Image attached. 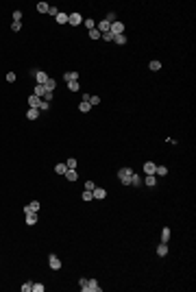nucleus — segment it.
Instances as JSON below:
<instances>
[{
	"label": "nucleus",
	"mask_w": 196,
	"mask_h": 292,
	"mask_svg": "<svg viewBox=\"0 0 196 292\" xmlns=\"http://www.w3.org/2000/svg\"><path fill=\"white\" fill-rule=\"evenodd\" d=\"M48 266H50L53 270H61V259L57 255H50V257H48Z\"/></svg>",
	"instance_id": "nucleus-7"
},
{
	"label": "nucleus",
	"mask_w": 196,
	"mask_h": 292,
	"mask_svg": "<svg viewBox=\"0 0 196 292\" xmlns=\"http://www.w3.org/2000/svg\"><path fill=\"white\" fill-rule=\"evenodd\" d=\"M139 183H142V177L133 172V175H131V185H135V187H139Z\"/></svg>",
	"instance_id": "nucleus-24"
},
{
	"label": "nucleus",
	"mask_w": 196,
	"mask_h": 292,
	"mask_svg": "<svg viewBox=\"0 0 196 292\" xmlns=\"http://www.w3.org/2000/svg\"><path fill=\"white\" fill-rule=\"evenodd\" d=\"M33 77H35V83H37V85H44L48 79H50L44 70H33Z\"/></svg>",
	"instance_id": "nucleus-4"
},
{
	"label": "nucleus",
	"mask_w": 196,
	"mask_h": 292,
	"mask_svg": "<svg viewBox=\"0 0 196 292\" xmlns=\"http://www.w3.org/2000/svg\"><path fill=\"white\" fill-rule=\"evenodd\" d=\"M35 223H37V214H26V225L33 227Z\"/></svg>",
	"instance_id": "nucleus-22"
},
{
	"label": "nucleus",
	"mask_w": 196,
	"mask_h": 292,
	"mask_svg": "<svg viewBox=\"0 0 196 292\" xmlns=\"http://www.w3.org/2000/svg\"><path fill=\"white\" fill-rule=\"evenodd\" d=\"M83 24L87 26V31H92V29H96V22L92 20V18H87V20H83Z\"/></svg>",
	"instance_id": "nucleus-29"
},
{
	"label": "nucleus",
	"mask_w": 196,
	"mask_h": 292,
	"mask_svg": "<svg viewBox=\"0 0 196 292\" xmlns=\"http://www.w3.org/2000/svg\"><path fill=\"white\" fill-rule=\"evenodd\" d=\"M109 29H111V22H107V20H103V22H98V24H96V31L100 33V35L109 33Z\"/></svg>",
	"instance_id": "nucleus-6"
},
{
	"label": "nucleus",
	"mask_w": 196,
	"mask_h": 292,
	"mask_svg": "<svg viewBox=\"0 0 196 292\" xmlns=\"http://www.w3.org/2000/svg\"><path fill=\"white\" fill-rule=\"evenodd\" d=\"M168 175V168L166 166H157L155 168V177H166Z\"/></svg>",
	"instance_id": "nucleus-18"
},
{
	"label": "nucleus",
	"mask_w": 196,
	"mask_h": 292,
	"mask_svg": "<svg viewBox=\"0 0 196 292\" xmlns=\"http://www.w3.org/2000/svg\"><path fill=\"white\" fill-rule=\"evenodd\" d=\"M155 168H157L155 161H146V164H144V172H146V175H155Z\"/></svg>",
	"instance_id": "nucleus-11"
},
{
	"label": "nucleus",
	"mask_w": 196,
	"mask_h": 292,
	"mask_svg": "<svg viewBox=\"0 0 196 292\" xmlns=\"http://www.w3.org/2000/svg\"><path fill=\"white\" fill-rule=\"evenodd\" d=\"M33 94H35V96H39V98H41V96L46 94V87H44V85H35V92H33Z\"/></svg>",
	"instance_id": "nucleus-26"
},
{
	"label": "nucleus",
	"mask_w": 196,
	"mask_h": 292,
	"mask_svg": "<svg viewBox=\"0 0 196 292\" xmlns=\"http://www.w3.org/2000/svg\"><path fill=\"white\" fill-rule=\"evenodd\" d=\"M105 20H107V22H116V13H113V11H109V13H107V18H105Z\"/></svg>",
	"instance_id": "nucleus-43"
},
{
	"label": "nucleus",
	"mask_w": 196,
	"mask_h": 292,
	"mask_svg": "<svg viewBox=\"0 0 196 292\" xmlns=\"http://www.w3.org/2000/svg\"><path fill=\"white\" fill-rule=\"evenodd\" d=\"M37 211H39V201H33L24 207V214H37Z\"/></svg>",
	"instance_id": "nucleus-9"
},
{
	"label": "nucleus",
	"mask_w": 196,
	"mask_h": 292,
	"mask_svg": "<svg viewBox=\"0 0 196 292\" xmlns=\"http://www.w3.org/2000/svg\"><path fill=\"white\" fill-rule=\"evenodd\" d=\"M68 87H70V92H79V89H81L79 81H70V83H68Z\"/></svg>",
	"instance_id": "nucleus-30"
},
{
	"label": "nucleus",
	"mask_w": 196,
	"mask_h": 292,
	"mask_svg": "<svg viewBox=\"0 0 196 292\" xmlns=\"http://www.w3.org/2000/svg\"><path fill=\"white\" fill-rule=\"evenodd\" d=\"M65 170H68L65 164H57V166H55V172H57V175H65Z\"/></svg>",
	"instance_id": "nucleus-31"
},
{
	"label": "nucleus",
	"mask_w": 196,
	"mask_h": 292,
	"mask_svg": "<svg viewBox=\"0 0 196 292\" xmlns=\"http://www.w3.org/2000/svg\"><path fill=\"white\" fill-rule=\"evenodd\" d=\"M113 41H116L118 46H124L129 39H127V35H116V37H113Z\"/></svg>",
	"instance_id": "nucleus-21"
},
{
	"label": "nucleus",
	"mask_w": 196,
	"mask_h": 292,
	"mask_svg": "<svg viewBox=\"0 0 196 292\" xmlns=\"http://www.w3.org/2000/svg\"><path fill=\"white\" fill-rule=\"evenodd\" d=\"M57 13H59L57 7H50V9H48V15H55V18H57Z\"/></svg>",
	"instance_id": "nucleus-44"
},
{
	"label": "nucleus",
	"mask_w": 196,
	"mask_h": 292,
	"mask_svg": "<svg viewBox=\"0 0 196 292\" xmlns=\"http://www.w3.org/2000/svg\"><path fill=\"white\" fill-rule=\"evenodd\" d=\"M46 288L41 286V283H33V292H44Z\"/></svg>",
	"instance_id": "nucleus-40"
},
{
	"label": "nucleus",
	"mask_w": 196,
	"mask_h": 292,
	"mask_svg": "<svg viewBox=\"0 0 196 292\" xmlns=\"http://www.w3.org/2000/svg\"><path fill=\"white\" fill-rule=\"evenodd\" d=\"M81 290H83V292H103V288L98 286V281H96V279H87V283H85V286H81Z\"/></svg>",
	"instance_id": "nucleus-2"
},
{
	"label": "nucleus",
	"mask_w": 196,
	"mask_h": 292,
	"mask_svg": "<svg viewBox=\"0 0 196 292\" xmlns=\"http://www.w3.org/2000/svg\"><path fill=\"white\" fill-rule=\"evenodd\" d=\"M89 37H92V39H100V33H98L96 29H92V31H89Z\"/></svg>",
	"instance_id": "nucleus-37"
},
{
	"label": "nucleus",
	"mask_w": 196,
	"mask_h": 292,
	"mask_svg": "<svg viewBox=\"0 0 196 292\" xmlns=\"http://www.w3.org/2000/svg\"><path fill=\"white\" fill-rule=\"evenodd\" d=\"M109 33L116 37V35H124V24H122V22H111V29H109Z\"/></svg>",
	"instance_id": "nucleus-3"
},
{
	"label": "nucleus",
	"mask_w": 196,
	"mask_h": 292,
	"mask_svg": "<svg viewBox=\"0 0 196 292\" xmlns=\"http://www.w3.org/2000/svg\"><path fill=\"white\" fill-rule=\"evenodd\" d=\"M11 31L20 33V31H22V22H13V24H11Z\"/></svg>",
	"instance_id": "nucleus-35"
},
{
	"label": "nucleus",
	"mask_w": 196,
	"mask_h": 292,
	"mask_svg": "<svg viewBox=\"0 0 196 292\" xmlns=\"http://www.w3.org/2000/svg\"><path fill=\"white\" fill-rule=\"evenodd\" d=\"M48 107H50V103H46V101H41V105H39V111H48Z\"/></svg>",
	"instance_id": "nucleus-42"
},
{
	"label": "nucleus",
	"mask_w": 196,
	"mask_h": 292,
	"mask_svg": "<svg viewBox=\"0 0 196 292\" xmlns=\"http://www.w3.org/2000/svg\"><path fill=\"white\" fill-rule=\"evenodd\" d=\"M148 68H151L153 72H159V70H161V61H157V59H153V61L148 63Z\"/></svg>",
	"instance_id": "nucleus-19"
},
{
	"label": "nucleus",
	"mask_w": 196,
	"mask_h": 292,
	"mask_svg": "<svg viewBox=\"0 0 196 292\" xmlns=\"http://www.w3.org/2000/svg\"><path fill=\"white\" fill-rule=\"evenodd\" d=\"M92 194H94V199H105V196H107V190H105V187H98V185H96V187L92 190Z\"/></svg>",
	"instance_id": "nucleus-10"
},
{
	"label": "nucleus",
	"mask_w": 196,
	"mask_h": 292,
	"mask_svg": "<svg viewBox=\"0 0 196 292\" xmlns=\"http://www.w3.org/2000/svg\"><path fill=\"white\" fill-rule=\"evenodd\" d=\"M94 187H96V183H94V181H85V190H87V192H92Z\"/></svg>",
	"instance_id": "nucleus-39"
},
{
	"label": "nucleus",
	"mask_w": 196,
	"mask_h": 292,
	"mask_svg": "<svg viewBox=\"0 0 196 292\" xmlns=\"http://www.w3.org/2000/svg\"><path fill=\"white\" fill-rule=\"evenodd\" d=\"M157 255H159V257H166V255H168V242H161V244L157 247Z\"/></svg>",
	"instance_id": "nucleus-13"
},
{
	"label": "nucleus",
	"mask_w": 196,
	"mask_h": 292,
	"mask_svg": "<svg viewBox=\"0 0 196 292\" xmlns=\"http://www.w3.org/2000/svg\"><path fill=\"white\" fill-rule=\"evenodd\" d=\"M48 9H50V5H48V2H39V5H37V11H39V13H48Z\"/></svg>",
	"instance_id": "nucleus-25"
},
{
	"label": "nucleus",
	"mask_w": 196,
	"mask_h": 292,
	"mask_svg": "<svg viewBox=\"0 0 196 292\" xmlns=\"http://www.w3.org/2000/svg\"><path fill=\"white\" fill-rule=\"evenodd\" d=\"M76 166H79V161H76L74 157H70V159L65 161V168H68V170H76Z\"/></svg>",
	"instance_id": "nucleus-17"
},
{
	"label": "nucleus",
	"mask_w": 196,
	"mask_h": 292,
	"mask_svg": "<svg viewBox=\"0 0 196 292\" xmlns=\"http://www.w3.org/2000/svg\"><path fill=\"white\" fill-rule=\"evenodd\" d=\"M79 111L87 113V111H92V105H89V103H85V101H81V105H79Z\"/></svg>",
	"instance_id": "nucleus-23"
},
{
	"label": "nucleus",
	"mask_w": 196,
	"mask_h": 292,
	"mask_svg": "<svg viewBox=\"0 0 196 292\" xmlns=\"http://www.w3.org/2000/svg\"><path fill=\"white\" fill-rule=\"evenodd\" d=\"M68 22H70V26H79V24H83V15L81 13H70Z\"/></svg>",
	"instance_id": "nucleus-5"
},
{
	"label": "nucleus",
	"mask_w": 196,
	"mask_h": 292,
	"mask_svg": "<svg viewBox=\"0 0 196 292\" xmlns=\"http://www.w3.org/2000/svg\"><path fill=\"white\" fill-rule=\"evenodd\" d=\"M168 240H170V229L163 227V229H161V242H168Z\"/></svg>",
	"instance_id": "nucleus-28"
},
{
	"label": "nucleus",
	"mask_w": 196,
	"mask_h": 292,
	"mask_svg": "<svg viewBox=\"0 0 196 292\" xmlns=\"http://www.w3.org/2000/svg\"><path fill=\"white\" fill-rule=\"evenodd\" d=\"M100 37H103L105 41H113V35H111V33H105V35H100Z\"/></svg>",
	"instance_id": "nucleus-45"
},
{
	"label": "nucleus",
	"mask_w": 196,
	"mask_h": 292,
	"mask_svg": "<svg viewBox=\"0 0 196 292\" xmlns=\"http://www.w3.org/2000/svg\"><path fill=\"white\" fill-rule=\"evenodd\" d=\"M81 199H83V201H85V203H89V201H94V194H92V192H87V190H85V192H83V196H81Z\"/></svg>",
	"instance_id": "nucleus-33"
},
{
	"label": "nucleus",
	"mask_w": 196,
	"mask_h": 292,
	"mask_svg": "<svg viewBox=\"0 0 196 292\" xmlns=\"http://www.w3.org/2000/svg\"><path fill=\"white\" fill-rule=\"evenodd\" d=\"M63 79H65V83H70V81H79V72H65Z\"/></svg>",
	"instance_id": "nucleus-15"
},
{
	"label": "nucleus",
	"mask_w": 196,
	"mask_h": 292,
	"mask_svg": "<svg viewBox=\"0 0 196 292\" xmlns=\"http://www.w3.org/2000/svg\"><path fill=\"white\" fill-rule=\"evenodd\" d=\"M44 87H46V92H55V87H57V81L50 77V79H48V81L44 83Z\"/></svg>",
	"instance_id": "nucleus-14"
},
{
	"label": "nucleus",
	"mask_w": 196,
	"mask_h": 292,
	"mask_svg": "<svg viewBox=\"0 0 196 292\" xmlns=\"http://www.w3.org/2000/svg\"><path fill=\"white\" fill-rule=\"evenodd\" d=\"M13 22H22V11H13Z\"/></svg>",
	"instance_id": "nucleus-38"
},
{
	"label": "nucleus",
	"mask_w": 196,
	"mask_h": 292,
	"mask_svg": "<svg viewBox=\"0 0 196 292\" xmlns=\"http://www.w3.org/2000/svg\"><path fill=\"white\" fill-rule=\"evenodd\" d=\"M22 292H33V281H24V286H22Z\"/></svg>",
	"instance_id": "nucleus-34"
},
{
	"label": "nucleus",
	"mask_w": 196,
	"mask_h": 292,
	"mask_svg": "<svg viewBox=\"0 0 196 292\" xmlns=\"http://www.w3.org/2000/svg\"><path fill=\"white\" fill-rule=\"evenodd\" d=\"M87 103H89L92 107H94V105H100V98H98V96H94V94H89V101H87Z\"/></svg>",
	"instance_id": "nucleus-32"
},
{
	"label": "nucleus",
	"mask_w": 196,
	"mask_h": 292,
	"mask_svg": "<svg viewBox=\"0 0 196 292\" xmlns=\"http://www.w3.org/2000/svg\"><path fill=\"white\" fill-rule=\"evenodd\" d=\"M7 81H9V83H15V72H7Z\"/></svg>",
	"instance_id": "nucleus-41"
},
{
	"label": "nucleus",
	"mask_w": 196,
	"mask_h": 292,
	"mask_svg": "<svg viewBox=\"0 0 196 292\" xmlns=\"http://www.w3.org/2000/svg\"><path fill=\"white\" fill-rule=\"evenodd\" d=\"M65 179H68V181H76V179H79V172H76V170H65Z\"/></svg>",
	"instance_id": "nucleus-16"
},
{
	"label": "nucleus",
	"mask_w": 196,
	"mask_h": 292,
	"mask_svg": "<svg viewBox=\"0 0 196 292\" xmlns=\"http://www.w3.org/2000/svg\"><path fill=\"white\" fill-rule=\"evenodd\" d=\"M41 101H46V103H50V101H53V92H46V94L41 96Z\"/></svg>",
	"instance_id": "nucleus-36"
},
{
	"label": "nucleus",
	"mask_w": 196,
	"mask_h": 292,
	"mask_svg": "<svg viewBox=\"0 0 196 292\" xmlns=\"http://www.w3.org/2000/svg\"><path fill=\"white\" fill-rule=\"evenodd\" d=\"M57 22H59V24H68V13H61V11H59V13H57Z\"/></svg>",
	"instance_id": "nucleus-27"
},
{
	"label": "nucleus",
	"mask_w": 196,
	"mask_h": 292,
	"mask_svg": "<svg viewBox=\"0 0 196 292\" xmlns=\"http://www.w3.org/2000/svg\"><path fill=\"white\" fill-rule=\"evenodd\" d=\"M39 105H41V98L35 96V94H31L29 96V109H39Z\"/></svg>",
	"instance_id": "nucleus-8"
},
{
	"label": "nucleus",
	"mask_w": 196,
	"mask_h": 292,
	"mask_svg": "<svg viewBox=\"0 0 196 292\" xmlns=\"http://www.w3.org/2000/svg\"><path fill=\"white\" fill-rule=\"evenodd\" d=\"M26 118H29V120H37V118H39V109H29V111H26Z\"/></svg>",
	"instance_id": "nucleus-20"
},
{
	"label": "nucleus",
	"mask_w": 196,
	"mask_h": 292,
	"mask_svg": "<svg viewBox=\"0 0 196 292\" xmlns=\"http://www.w3.org/2000/svg\"><path fill=\"white\" fill-rule=\"evenodd\" d=\"M142 183H146V185L153 187V185H157V177H155V175H146V177L142 179Z\"/></svg>",
	"instance_id": "nucleus-12"
},
{
	"label": "nucleus",
	"mask_w": 196,
	"mask_h": 292,
	"mask_svg": "<svg viewBox=\"0 0 196 292\" xmlns=\"http://www.w3.org/2000/svg\"><path fill=\"white\" fill-rule=\"evenodd\" d=\"M131 175H133L131 168H120V170H118V179H120V183H122V185H131Z\"/></svg>",
	"instance_id": "nucleus-1"
}]
</instances>
